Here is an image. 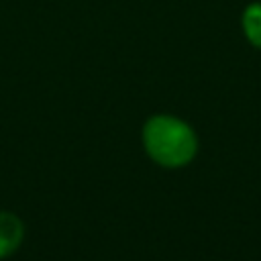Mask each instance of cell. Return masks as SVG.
<instances>
[{
    "mask_svg": "<svg viewBox=\"0 0 261 261\" xmlns=\"http://www.w3.org/2000/svg\"><path fill=\"white\" fill-rule=\"evenodd\" d=\"M22 239H24L22 220L12 212L2 210L0 212V259L12 255L20 247Z\"/></svg>",
    "mask_w": 261,
    "mask_h": 261,
    "instance_id": "cell-2",
    "label": "cell"
},
{
    "mask_svg": "<svg viewBox=\"0 0 261 261\" xmlns=\"http://www.w3.org/2000/svg\"><path fill=\"white\" fill-rule=\"evenodd\" d=\"M243 33L253 47L261 49V2H253L243 12Z\"/></svg>",
    "mask_w": 261,
    "mask_h": 261,
    "instance_id": "cell-3",
    "label": "cell"
},
{
    "mask_svg": "<svg viewBox=\"0 0 261 261\" xmlns=\"http://www.w3.org/2000/svg\"><path fill=\"white\" fill-rule=\"evenodd\" d=\"M145 153L161 167L177 169L188 165L198 153L194 128L177 116L155 114L143 124L141 133Z\"/></svg>",
    "mask_w": 261,
    "mask_h": 261,
    "instance_id": "cell-1",
    "label": "cell"
}]
</instances>
